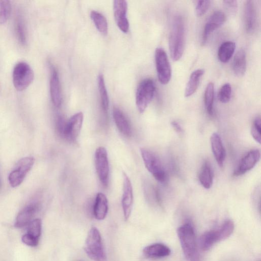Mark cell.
<instances>
[{
  "mask_svg": "<svg viewBox=\"0 0 261 261\" xmlns=\"http://www.w3.org/2000/svg\"><path fill=\"white\" fill-rule=\"evenodd\" d=\"M11 5L8 0H0V24L7 21L11 13Z\"/></svg>",
  "mask_w": 261,
  "mask_h": 261,
  "instance_id": "obj_30",
  "label": "cell"
},
{
  "mask_svg": "<svg viewBox=\"0 0 261 261\" xmlns=\"http://www.w3.org/2000/svg\"><path fill=\"white\" fill-rule=\"evenodd\" d=\"M234 228L233 221L227 220L218 229L204 232L199 239V248L203 251L210 249L215 243L229 237L233 232Z\"/></svg>",
  "mask_w": 261,
  "mask_h": 261,
  "instance_id": "obj_3",
  "label": "cell"
},
{
  "mask_svg": "<svg viewBox=\"0 0 261 261\" xmlns=\"http://www.w3.org/2000/svg\"><path fill=\"white\" fill-rule=\"evenodd\" d=\"M84 250L94 261H107V255L103 246L100 233L97 228L92 227L85 240Z\"/></svg>",
  "mask_w": 261,
  "mask_h": 261,
  "instance_id": "obj_4",
  "label": "cell"
},
{
  "mask_svg": "<svg viewBox=\"0 0 261 261\" xmlns=\"http://www.w3.org/2000/svg\"><path fill=\"white\" fill-rule=\"evenodd\" d=\"M133 203V192L130 180L127 175L123 173V194L122 206L124 217L127 220L131 213Z\"/></svg>",
  "mask_w": 261,
  "mask_h": 261,
  "instance_id": "obj_14",
  "label": "cell"
},
{
  "mask_svg": "<svg viewBox=\"0 0 261 261\" xmlns=\"http://www.w3.org/2000/svg\"><path fill=\"white\" fill-rule=\"evenodd\" d=\"M171 125L174 129V130L177 133H182L183 129L180 124L176 121H173L171 122Z\"/></svg>",
  "mask_w": 261,
  "mask_h": 261,
  "instance_id": "obj_38",
  "label": "cell"
},
{
  "mask_svg": "<svg viewBox=\"0 0 261 261\" xmlns=\"http://www.w3.org/2000/svg\"><path fill=\"white\" fill-rule=\"evenodd\" d=\"M246 56L244 48H240L236 54L232 67L234 74L239 77L243 76L246 70Z\"/></svg>",
  "mask_w": 261,
  "mask_h": 261,
  "instance_id": "obj_23",
  "label": "cell"
},
{
  "mask_svg": "<svg viewBox=\"0 0 261 261\" xmlns=\"http://www.w3.org/2000/svg\"><path fill=\"white\" fill-rule=\"evenodd\" d=\"M236 48V44L232 41L222 43L218 49V57L222 63H227L231 58Z\"/></svg>",
  "mask_w": 261,
  "mask_h": 261,
  "instance_id": "obj_26",
  "label": "cell"
},
{
  "mask_svg": "<svg viewBox=\"0 0 261 261\" xmlns=\"http://www.w3.org/2000/svg\"><path fill=\"white\" fill-rule=\"evenodd\" d=\"M257 24L256 9L253 1H246L244 7V24L246 32L253 33Z\"/></svg>",
  "mask_w": 261,
  "mask_h": 261,
  "instance_id": "obj_16",
  "label": "cell"
},
{
  "mask_svg": "<svg viewBox=\"0 0 261 261\" xmlns=\"http://www.w3.org/2000/svg\"><path fill=\"white\" fill-rule=\"evenodd\" d=\"M201 185L205 189H210L213 181V172L209 162L206 161L203 163L198 176Z\"/></svg>",
  "mask_w": 261,
  "mask_h": 261,
  "instance_id": "obj_25",
  "label": "cell"
},
{
  "mask_svg": "<svg viewBox=\"0 0 261 261\" xmlns=\"http://www.w3.org/2000/svg\"><path fill=\"white\" fill-rule=\"evenodd\" d=\"M95 165L96 172L101 184L107 186L109 175V164L107 150L99 147L95 152Z\"/></svg>",
  "mask_w": 261,
  "mask_h": 261,
  "instance_id": "obj_10",
  "label": "cell"
},
{
  "mask_svg": "<svg viewBox=\"0 0 261 261\" xmlns=\"http://www.w3.org/2000/svg\"><path fill=\"white\" fill-rule=\"evenodd\" d=\"M34 73L31 66L26 62H19L14 66L12 73L13 84L15 88L21 91L32 83Z\"/></svg>",
  "mask_w": 261,
  "mask_h": 261,
  "instance_id": "obj_5",
  "label": "cell"
},
{
  "mask_svg": "<svg viewBox=\"0 0 261 261\" xmlns=\"http://www.w3.org/2000/svg\"><path fill=\"white\" fill-rule=\"evenodd\" d=\"M83 122V114L78 112L66 121L62 137L71 142H75L80 133Z\"/></svg>",
  "mask_w": 261,
  "mask_h": 261,
  "instance_id": "obj_11",
  "label": "cell"
},
{
  "mask_svg": "<svg viewBox=\"0 0 261 261\" xmlns=\"http://www.w3.org/2000/svg\"><path fill=\"white\" fill-rule=\"evenodd\" d=\"M39 240V239H37L28 233L23 234L21 238L22 242L24 244L32 247L36 246L38 245Z\"/></svg>",
  "mask_w": 261,
  "mask_h": 261,
  "instance_id": "obj_36",
  "label": "cell"
},
{
  "mask_svg": "<svg viewBox=\"0 0 261 261\" xmlns=\"http://www.w3.org/2000/svg\"><path fill=\"white\" fill-rule=\"evenodd\" d=\"M180 245L187 261H200L194 229L190 223H185L177 229Z\"/></svg>",
  "mask_w": 261,
  "mask_h": 261,
  "instance_id": "obj_2",
  "label": "cell"
},
{
  "mask_svg": "<svg viewBox=\"0 0 261 261\" xmlns=\"http://www.w3.org/2000/svg\"><path fill=\"white\" fill-rule=\"evenodd\" d=\"M231 96V87L229 83H225L220 88L218 93V98L222 103L229 102Z\"/></svg>",
  "mask_w": 261,
  "mask_h": 261,
  "instance_id": "obj_31",
  "label": "cell"
},
{
  "mask_svg": "<svg viewBox=\"0 0 261 261\" xmlns=\"http://www.w3.org/2000/svg\"><path fill=\"white\" fill-rule=\"evenodd\" d=\"M225 14L222 11H216L211 14L207 20L202 34L201 43L204 45L211 34L220 27L225 21Z\"/></svg>",
  "mask_w": 261,
  "mask_h": 261,
  "instance_id": "obj_12",
  "label": "cell"
},
{
  "mask_svg": "<svg viewBox=\"0 0 261 261\" xmlns=\"http://www.w3.org/2000/svg\"><path fill=\"white\" fill-rule=\"evenodd\" d=\"M49 86L51 101L55 107H59L62 102L61 87L58 72L54 67L51 68Z\"/></svg>",
  "mask_w": 261,
  "mask_h": 261,
  "instance_id": "obj_18",
  "label": "cell"
},
{
  "mask_svg": "<svg viewBox=\"0 0 261 261\" xmlns=\"http://www.w3.org/2000/svg\"><path fill=\"white\" fill-rule=\"evenodd\" d=\"M114 17L119 29L123 33L129 29V22L126 17L127 3L123 0H115L113 5Z\"/></svg>",
  "mask_w": 261,
  "mask_h": 261,
  "instance_id": "obj_13",
  "label": "cell"
},
{
  "mask_svg": "<svg viewBox=\"0 0 261 261\" xmlns=\"http://www.w3.org/2000/svg\"><path fill=\"white\" fill-rule=\"evenodd\" d=\"M90 17L98 31L105 35L108 33V22L106 17L100 13L92 11Z\"/></svg>",
  "mask_w": 261,
  "mask_h": 261,
  "instance_id": "obj_27",
  "label": "cell"
},
{
  "mask_svg": "<svg viewBox=\"0 0 261 261\" xmlns=\"http://www.w3.org/2000/svg\"><path fill=\"white\" fill-rule=\"evenodd\" d=\"M34 163L35 159L32 156L23 158L17 162L8 177L9 183L12 187H16L22 182Z\"/></svg>",
  "mask_w": 261,
  "mask_h": 261,
  "instance_id": "obj_8",
  "label": "cell"
},
{
  "mask_svg": "<svg viewBox=\"0 0 261 261\" xmlns=\"http://www.w3.org/2000/svg\"><path fill=\"white\" fill-rule=\"evenodd\" d=\"M39 205L38 203H32L24 207L16 217L15 226L22 227L29 224L38 211Z\"/></svg>",
  "mask_w": 261,
  "mask_h": 261,
  "instance_id": "obj_17",
  "label": "cell"
},
{
  "mask_svg": "<svg viewBox=\"0 0 261 261\" xmlns=\"http://www.w3.org/2000/svg\"><path fill=\"white\" fill-rule=\"evenodd\" d=\"M143 253L146 257L159 258L169 256L171 253L170 248L162 243H154L145 247Z\"/></svg>",
  "mask_w": 261,
  "mask_h": 261,
  "instance_id": "obj_21",
  "label": "cell"
},
{
  "mask_svg": "<svg viewBox=\"0 0 261 261\" xmlns=\"http://www.w3.org/2000/svg\"><path fill=\"white\" fill-rule=\"evenodd\" d=\"M185 43V25L182 17L174 16L169 38V46L171 57L174 61L181 57Z\"/></svg>",
  "mask_w": 261,
  "mask_h": 261,
  "instance_id": "obj_1",
  "label": "cell"
},
{
  "mask_svg": "<svg viewBox=\"0 0 261 261\" xmlns=\"http://www.w3.org/2000/svg\"><path fill=\"white\" fill-rule=\"evenodd\" d=\"M113 117L119 132L126 137H130L132 134L130 124L123 112L117 107L113 110Z\"/></svg>",
  "mask_w": 261,
  "mask_h": 261,
  "instance_id": "obj_20",
  "label": "cell"
},
{
  "mask_svg": "<svg viewBox=\"0 0 261 261\" xmlns=\"http://www.w3.org/2000/svg\"><path fill=\"white\" fill-rule=\"evenodd\" d=\"M211 148L216 161L222 167L225 160L226 153L221 139L217 133H213L210 138Z\"/></svg>",
  "mask_w": 261,
  "mask_h": 261,
  "instance_id": "obj_19",
  "label": "cell"
},
{
  "mask_svg": "<svg viewBox=\"0 0 261 261\" xmlns=\"http://www.w3.org/2000/svg\"><path fill=\"white\" fill-rule=\"evenodd\" d=\"M260 158V153L258 149L251 150L241 160L233 175L239 176L250 170L259 161Z\"/></svg>",
  "mask_w": 261,
  "mask_h": 261,
  "instance_id": "obj_15",
  "label": "cell"
},
{
  "mask_svg": "<svg viewBox=\"0 0 261 261\" xmlns=\"http://www.w3.org/2000/svg\"><path fill=\"white\" fill-rule=\"evenodd\" d=\"M108 211V202L107 197L102 193H98L93 206V214L97 220H103Z\"/></svg>",
  "mask_w": 261,
  "mask_h": 261,
  "instance_id": "obj_22",
  "label": "cell"
},
{
  "mask_svg": "<svg viewBox=\"0 0 261 261\" xmlns=\"http://www.w3.org/2000/svg\"><path fill=\"white\" fill-rule=\"evenodd\" d=\"M98 87L100 96L101 108L103 112L107 113L109 108V101L103 76L102 74H99L98 77Z\"/></svg>",
  "mask_w": 261,
  "mask_h": 261,
  "instance_id": "obj_29",
  "label": "cell"
},
{
  "mask_svg": "<svg viewBox=\"0 0 261 261\" xmlns=\"http://www.w3.org/2000/svg\"><path fill=\"white\" fill-rule=\"evenodd\" d=\"M155 62L159 82L163 85L167 84L171 79V69L166 53L163 48L155 49Z\"/></svg>",
  "mask_w": 261,
  "mask_h": 261,
  "instance_id": "obj_9",
  "label": "cell"
},
{
  "mask_svg": "<svg viewBox=\"0 0 261 261\" xmlns=\"http://www.w3.org/2000/svg\"><path fill=\"white\" fill-rule=\"evenodd\" d=\"M41 221L40 219L33 220L29 224L28 233L39 239L41 233Z\"/></svg>",
  "mask_w": 261,
  "mask_h": 261,
  "instance_id": "obj_32",
  "label": "cell"
},
{
  "mask_svg": "<svg viewBox=\"0 0 261 261\" xmlns=\"http://www.w3.org/2000/svg\"><path fill=\"white\" fill-rule=\"evenodd\" d=\"M141 154L147 170L158 181L163 182L166 174L159 158L153 152L146 148H141Z\"/></svg>",
  "mask_w": 261,
  "mask_h": 261,
  "instance_id": "obj_6",
  "label": "cell"
},
{
  "mask_svg": "<svg viewBox=\"0 0 261 261\" xmlns=\"http://www.w3.org/2000/svg\"><path fill=\"white\" fill-rule=\"evenodd\" d=\"M15 31L19 42L24 45L26 42V35L23 23L21 19L18 18L15 24Z\"/></svg>",
  "mask_w": 261,
  "mask_h": 261,
  "instance_id": "obj_33",
  "label": "cell"
},
{
  "mask_svg": "<svg viewBox=\"0 0 261 261\" xmlns=\"http://www.w3.org/2000/svg\"><path fill=\"white\" fill-rule=\"evenodd\" d=\"M214 92V83H209L205 89L204 101L206 111L210 115H213V113Z\"/></svg>",
  "mask_w": 261,
  "mask_h": 261,
  "instance_id": "obj_28",
  "label": "cell"
},
{
  "mask_svg": "<svg viewBox=\"0 0 261 261\" xmlns=\"http://www.w3.org/2000/svg\"><path fill=\"white\" fill-rule=\"evenodd\" d=\"M261 122L259 117H256L253 121L251 128V134L253 139L259 144L260 143Z\"/></svg>",
  "mask_w": 261,
  "mask_h": 261,
  "instance_id": "obj_34",
  "label": "cell"
},
{
  "mask_svg": "<svg viewBox=\"0 0 261 261\" xmlns=\"http://www.w3.org/2000/svg\"><path fill=\"white\" fill-rule=\"evenodd\" d=\"M223 4L228 11L231 13H236L238 7L237 1L234 0L224 1Z\"/></svg>",
  "mask_w": 261,
  "mask_h": 261,
  "instance_id": "obj_37",
  "label": "cell"
},
{
  "mask_svg": "<svg viewBox=\"0 0 261 261\" xmlns=\"http://www.w3.org/2000/svg\"><path fill=\"white\" fill-rule=\"evenodd\" d=\"M211 5V1H198L195 6L196 15L198 16L204 15L210 8Z\"/></svg>",
  "mask_w": 261,
  "mask_h": 261,
  "instance_id": "obj_35",
  "label": "cell"
},
{
  "mask_svg": "<svg viewBox=\"0 0 261 261\" xmlns=\"http://www.w3.org/2000/svg\"><path fill=\"white\" fill-rule=\"evenodd\" d=\"M154 82L150 79L142 81L136 92V103L140 113H143L152 100L155 92Z\"/></svg>",
  "mask_w": 261,
  "mask_h": 261,
  "instance_id": "obj_7",
  "label": "cell"
},
{
  "mask_svg": "<svg viewBox=\"0 0 261 261\" xmlns=\"http://www.w3.org/2000/svg\"><path fill=\"white\" fill-rule=\"evenodd\" d=\"M204 72V71L202 69H198L191 74L185 88V96L186 97L191 96L196 91Z\"/></svg>",
  "mask_w": 261,
  "mask_h": 261,
  "instance_id": "obj_24",
  "label": "cell"
}]
</instances>
